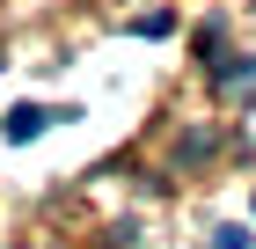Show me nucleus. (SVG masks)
Returning a JSON list of instances; mask_svg holds the SVG:
<instances>
[{"instance_id":"obj_2","label":"nucleus","mask_w":256,"mask_h":249,"mask_svg":"<svg viewBox=\"0 0 256 249\" xmlns=\"http://www.w3.org/2000/svg\"><path fill=\"white\" fill-rule=\"evenodd\" d=\"M132 30H139V37H168V30H176V15H139Z\"/></svg>"},{"instance_id":"obj_3","label":"nucleus","mask_w":256,"mask_h":249,"mask_svg":"<svg viewBox=\"0 0 256 249\" xmlns=\"http://www.w3.org/2000/svg\"><path fill=\"white\" fill-rule=\"evenodd\" d=\"M212 249H249V234H242V227H220V234H212Z\"/></svg>"},{"instance_id":"obj_1","label":"nucleus","mask_w":256,"mask_h":249,"mask_svg":"<svg viewBox=\"0 0 256 249\" xmlns=\"http://www.w3.org/2000/svg\"><path fill=\"white\" fill-rule=\"evenodd\" d=\"M44 125H52V110H37V103H22V110H8V139H37Z\"/></svg>"}]
</instances>
